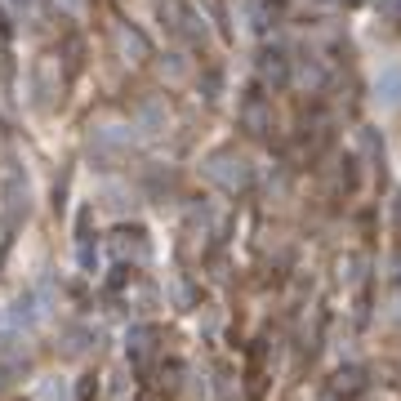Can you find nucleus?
Instances as JSON below:
<instances>
[{
	"mask_svg": "<svg viewBox=\"0 0 401 401\" xmlns=\"http://www.w3.org/2000/svg\"><path fill=\"white\" fill-rule=\"evenodd\" d=\"M379 98H383V103H401V67L392 63V67H383V72H379Z\"/></svg>",
	"mask_w": 401,
	"mask_h": 401,
	"instance_id": "obj_1",
	"label": "nucleus"
}]
</instances>
